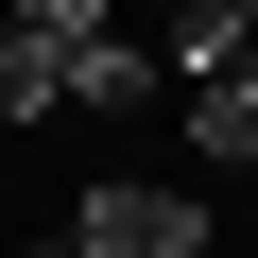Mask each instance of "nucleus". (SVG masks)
Wrapping results in <instances>:
<instances>
[{
    "instance_id": "5",
    "label": "nucleus",
    "mask_w": 258,
    "mask_h": 258,
    "mask_svg": "<svg viewBox=\"0 0 258 258\" xmlns=\"http://www.w3.org/2000/svg\"><path fill=\"white\" fill-rule=\"evenodd\" d=\"M155 86H172V69H155V52H120V35H103V52L69 69V103H155Z\"/></svg>"
},
{
    "instance_id": "1",
    "label": "nucleus",
    "mask_w": 258,
    "mask_h": 258,
    "mask_svg": "<svg viewBox=\"0 0 258 258\" xmlns=\"http://www.w3.org/2000/svg\"><path fill=\"white\" fill-rule=\"evenodd\" d=\"M103 52V0H18L0 18V120H35V103H69V69Z\"/></svg>"
},
{
    "instance_id": "2",
    "label": "nucleus",
    "mask_w": 258,
    "mask_h": 258,
    "mask_svg": "<svg viewBox=\"0 0 258 258\" xmlns=\"http://www.w3.org/2000/svg\"><path fill=\"white\" fill-rule=\"evenodd\" d=\"M69 241L86 258H207V189H138V172H120V189H86Z\"/></svg>"
},
{
    "instance_id": "4",
    "label": "nucleus",
    "mask_w": 258,
    "mask_h": 258,
    "mask_svg": "<svg viewBox=\"0 0 258 258\" xmlns=\"http://www.w3.org/2000/svg\"><path fill=\"white\" fill-rule=\"evenodd\" d=\"M189 155H207V172L258 155V86H189Z\"/></svg>"
},
{
    "instance_id": "3",
    "label": "nucleus",
    "mask_w": 258,
    "mask_h": 258,
    "mask_svg": "<svg viewBox=\"0 0 258 258\" xmlns=\"http://www.w3.org/2000/svg\"><path fill=\"white\" fill-rule=\"evenodd\" d=\"M155 69L172 86H258V0H189V18L155 35Z\"/></svg>"
}]
</instances>
